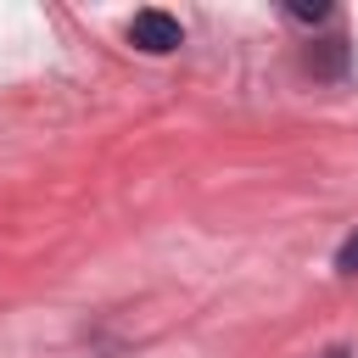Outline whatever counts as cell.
<instances>
[{
	"label": "cell",
	"mask_w": 358,
	"mask_h": 358,
	"mask_svg": "<svg viewBox=\"0 0 358 358\" xmlns=\"http://www.w3.org/2000/svg\"><path fill=\"white\" fill-rule=\"evenodd\" d=\"M285 11H291L296 22H324V17H330V6H324V0H313V6H308V0H296V6H285Z\"/></svg>",
	"instance_id": "3957f363"
},
{
	"label": "cell",
	"mask_w": 358,
	"mask_h": 358,
	"mask_svg": "<svg viewBox=\"0 0 358 358\" xmlns=\"http://www.w3.org/2000/svg\"><path fill=\"white\" fill-rule=\"evenodd\" d=\"M129 39H134L140 50H151V56H168V50L185 45V28H179V17H168V11H134Z\"/></svg>",
	"instance_id": "6da1fadb"
},
{
	"label": "cell",
	"mask_w": 358,
	"mask_h": 358,
	"mask_svg": "<svg viewBox=\"0 0 358 358\" xmlns=\"http://www.w3.org/2000/svg\"><path fill=\"white\" fill-rule=\"evenodd\" d=\"M336 268H341V274H358V235H347V241H341V252H336Z\"/></svg>",
	"instance_id": "277c9868"
},
{
	"label": "cell",
	"mask_w": 358,
	"mask_h": 358,
	"mask_svg": "<svg viewBox=\"0 0 358 358\" xmlns=\"http://www.w3.org/2000/svg\"><path fill=\"white\" fill-rule=\"evenodd\" d=\"M308 73H319V78H341V73H347V39H324V45H313V50H308Z\"/></svg>",
	"instance_id": "7a4b0ae2"
},
{
	"label": "cell",
	"mask_w": 358,
	"mask_h": 358,
	"mask_svg": "<svg viewBox=\"0 0 358 358\" xmlns=\"http://www.w3.org/2000/svg\"><path fill=\"white\" fill-rule=\"evenodd\" d=\"M324 358H352V352H347V347H330V352H324Z\"/></svg>",
	"instance_id": "5b68a950"
}]
</instances>
